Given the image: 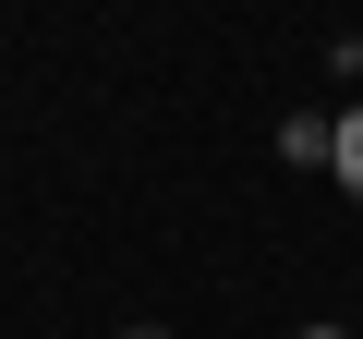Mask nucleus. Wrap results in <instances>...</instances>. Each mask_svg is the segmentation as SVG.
<instances>
[{
	"mask_svg": "<svg viewBox=\"0 0 363 339\" xmlns=\"http://www.w3.org/2000/svg\"><path fill=\"white\" fill-rule=\"evenodd\" d=\"M133 339H157V327H133Z\"/></svg>",
	"mask_w": 363,
	"mask_h": 339,
	"instance_id": "nucleus-4",
	"label": "nucleus"
},
{
	"mask_svg": "<svg viewBox=\"0 0 363 339\" xmlns=\"http://www.w3.org/2000/svg\"><path fill=\"white\" fill-rule=\"evenodd\" d=\"M351 73H363V49H351Z\"/></svg>",
	"mask_w": 363,
	"mask_h": 339,
	"instance_id": "nucleus-3",
	"label": "nucleus"
},
{
	"mask_svg": "<svg viewBox=\"0 0 363 339\" xmlns=\"http://www.w3.org/2000/svg\"><path fill=\"white\" fill-rule=\"evenodd\" d=\"M327 170H339V182H351V194H363V109L339 121V157H327Z\"/></svg>",
	"mask_w": 363,
	"mask_h": 339,
	"instance_id": "nucleus-1",
	"label": "nucleus"
},
{
	"mask_svg": "<svg viewBox=\"0 0 363 339\" xmlns=\"http://www.w3.org/2000/svg\"><path fill=\"white\" fill-rule=\"evenodd\" d=\"M303 339H339V327H303Z\"/></svg>",
	"mask_w": 363,
	"mask_h": 339,
	"instance_id": "nucleus-2",
	"label": "nucleus"
}]
</instances>
